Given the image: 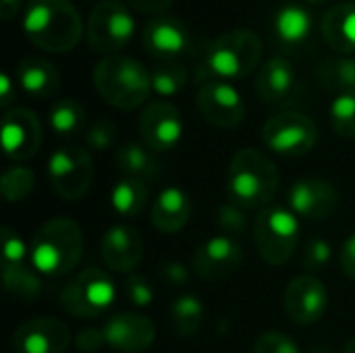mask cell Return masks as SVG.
Here are the masks:
<instances>
[{
    "label": "cell",
    "mask_w": 355,
    "mask_h": 353,
    "mask_svg": "<svg viewBox=\"0 0 355 353\" xmlns=\"http://www.w3.org/2000/svg\"><path fill=\"white\" fill-rule=\"evenodd\" d=\"M23 31L40 50L62 54L79 44L83 23L69 0H29L23 15Z\"/></svg>",
    "instance_id": "obj_1"
},
{
    "label": "cell",
    "mask_w": 355,
    "mask_h": 353,
    "mask_svg": "<svg viewBox=\"0 0 355 353\" xmlns=\"http://www.w3.org/2000/svg\"><path fill=\"white\" fill-rule=\"evenodd\" d=\"M279 169L272 158L256 148L239 150L229 166V200L243 210H264L279 191Z\"/></svg>",
    "instance_id": "obj_2"
},
{
    "label": "cell",
    "mask_w": 355,
    "mask_h": 353,
    "mask_svg": "<svg viewBox=\"0 0 355 353\" xmlns=\"http://www.w3.org/2000/svg\"><path fill=\"white\" fill-rule=\"evenodd\" d=\"M264 46L256 31L250 29H231L216 37L204 56V62L198 67V81H239L245 79L262 58Z\"/></svg>",
    "instance_id": "obj_3"
},
{
    "label": "cell",
    "mask_w": 355,
    "mask_h": 353,
    "mask_svg": "<svg viewBox=\"0 0 355 353\" xmlns=\"http://www.w3.org/2000/svg\"><path fill=\"white\" fill-rule=\"evenodd\" d=\"M83 233L79 225L67 216L44 223L31 239V266L46 277H64L81 260Z\"/></svg>",
    "instance_id": "obj_4"
},
{
    "label": "cell",
    "mask_w": 355,
    "mask_h": 353,
    "mask_svg": "<svg viewBox=\"0 0 355 353\" xmlns=\"http://www.w3.org/2000/svg\"><path fill=\"white\" fill-rule=\"evenodd\" d=\"M96 92L119 110H133L148 102L152 92L150 71L131 56L112 54L94 67Z\"/></svg>",
    "instance_id": "obj_5"
},
{
    "label": "cell",
    "mask_w": 355,
    "mask_h": 353,
    "mask_svg": "<svg viewBox=\"0 0 355 353\" xmlns=\"http://www.w3.org/2000/svg\"><path fill=\"white\" fill-rule=\"evenodd\" d=\"M258 256L270 266L287 264L300 243V221L287 206H268L254 221Z\"/></svg>",
    "instance_id": "obj_6"
},
{
    "label": "cell",
    "mask_w": 355,
    "mask_h": 353,
    "mask_svg": "<svg viewBox=\"0 0 355 353\" xmlns=\"http://www.w3.org/2000/svg\"><path fill=\"white\" fill-rule=\"evenodd\" d=\"M116 300V287L102 268H85L60 291V308L75 318H98Z\"/></svg>",
    "instance_id": "obj_7"
},
{
    "label": "cell",
    "mask_w": 355,
    "mask_h": 353,
    "mask_svg": "<svg viewBox=\"0 0 355 353\" xmlns=\"http://www.w3.org/2000/svg\"><path fill=\"white\" fill-rule=\"evenodd\" d=\"M135 33V19L121 0H100L87 19V44L98 54H116Z\"/></svg>",
    "instance_id": "obj_8"
},
{
    "label": "cell",
    "mask_w": 355,
    "mask_h": 353,
    "mask_svg": "<svg viewBox=\"0 0 355 353\" xmlns=\"http://www.w3.org/2000/svg\"><path fill=\"white\" fill-rule=\"evenodd\" d=\"M262 141L279 156L300 158L312 152V148L318 144V127L304 112H279L264 123Z\"/></svg>",
    "instance_id": "obj_9"
},
{
    "label": "cell",
    "mask_w": 355,
    "mask_h": 353,
    "mask_svg": "<svg viewBox=\"0 0 355 353\" xmlns=\"http://www.w3.org/2000/svg\"><path fill=\"white\" fill-rule=\"evenodd\" d=\"M48 181L58 198L67 202L81 200L94 181L92 156L79 146L58 148L48 158Z\"/></svg>",
    "instance_id": "obj_10"
},
{
    "label": "cell",
    "mask_w": 355,
    "mask_h": 353,
    "mask_svg": "<svg viewBox=\"0 0 355 353\" xmlns=\"http://www.w3.org/2000/svg\"><path fill=\"white\" fill-rule=\"evenodd\" d=\"M200 114L218 129H235L245 119V102L229 81L202 83L196 96Z\"/></svg>",
    "instance_id": "obj_11"
},
{
    "label": "cell",
    "mask_w": 355,
    "mask_h": 353,
    "mask_svg": "<svg viewBox=\"0 0 355 353\" xmlns=\"http://www.w3.org/2000/svg\"><path fill=\"white\" fill-rule=\"evenodd\" d=\"M283 308L293 325L310 327L327 314L329 291L324 283L312 275L295 277L285 289Z\"/></svg>",
    "instance_id": "obj_12"
},
{
    "label": "cell",
    "mask_w": 355,
    "mask_h": 353,
    "mask_svg": "<svg viewBox=\"0 0 355 353\" xmlns=\"http://www.w3.org/2000/svg\"><path fill=\"white\" fill-rule=\"evenodd\" d=\"M339 191L331 181L324 179H300L287 193V208L308 221H324L339 208Z\"/></svg>",
    "instance_id": "obj_13"
},
{
    "label": "cell",
    "mask_w": 355,
    "mask_h": 353,
    "mask_svg": "<svg viewBox=\"0 0 355 353\" xmlns=\"http://www.w3.org/2000/svg\"><path fill=\"white\" fill-rule=\"evenodd\" d=\"M139 133L152 152H168L181 141L183 119L171 102H150L141 110Z\"/></svg>",
    "instance_id": "obj_14"
},
{
    "label": "cell",
    "mask_w": 355,
    "mask_h": 353,
    "mask_svg": "<svg viewBox=\"0 0 355 353\" xmlns=\"http://www.w3.org/2000/svg\"><path fill=\"white\" fill-rule=\"evenodd\" d=\"M243 262L241 246L229 235H214L206 239L193 254V273L204 281H220L239 270Z\"/></svg>",
    "instance_id": "obj_15"
},
{
    "label": "cell",
    "mask_w": 355,
    "mask_h": 353,
    "mask_svg": "<svg viewBox=\"0 0 355 353\" xmlns=\"http://www.w3.org/2000/svg\"><path fill=\"white\" fill-rule=\"evenodd\" d=\"M42 125L29 108H10L2 119V148L10 160H27L42 146Z\"/></svg>",
    "instance_id": "obj_16"
},
{
    "label": "cell",
    "mask_w": 355,
    "mask_h": 353,
    "mask_svg": "<svg viewBox=\"0 0 355 353\" xmlns=\"http://www.w3.org/2000/svg\"><path fill=\"white\" fill-rule=\"evenodd\" d=\"M106 345L121 353H141L156 341L154 322L137 312H121L110 316L104 327Z\"/></svg>",
    "instance_id": "obj_17"
},
{
    "label": "cell",
    "mask_w": 355,
    "mask_h": 353,
    "mask_svg": "<svg viewBox=\"0 0 355 353\" xmlns=\"http://www.w3.org/2000/svg\"><path fill=\"white\" fill-rule=\"evenodd\" d=\"M69 343V327L46 316L23 322L12 335V350L17 353H64Z\"/></svg>",
    "instance_id": "obj_18"
},
{
    "label": "cell",
    "mask_w": 355,
    "mask_h": 353,
    "mask_svg": "<svg viewBox=\"0 0 355 353\" xmlns=\"http://www.w3.org/2000/svg\"><path fill=\"white\" fill-rule=\"evenodd\" d=\"M144 48L156 60H179L189 48V33L185 25L168 15L154 17L144 29Z\"/></svg>",
    "instance_id": "obj_19"
},
{
    "label": "cell",
    "mask_w": 355,
    "mask_h": 353,
    "mask_svg": "<svg viewBox=\"0 0 355 353\" xmlns=\"http://www.w3.org/2000/svg\"><path fill=\"white\" fill-rule=\"evenodd\" d=\"M104 264L114 273H131L144 256V241L137 229L129 225L110 227L100 243Z\"/></svg>",
    "instance_id": "obj_20"
},
{
    "label": "cell",
    "mask_w": 355,
    "mask_h": 353,
    "mask_svg": "<svg viewBox=\"0 0 355 353\" xmlns=\"http://www.w3.org/2000/svg\"><path fill=\"white\" fill-rule=\"evenodd\" d=\"M256 92L266 104H283L297 92V75L287 58L275 56L264 62L256 79Z\"/></svg>",
    "instance_id": "obj_21"
},
{
    "label": "cell",
    "mask_w": 355,
    "mask_h": 353,
    "mask_svg": "<svg viewBox=\"0 0 355 353\" xmlns=\"http://www.w3.org/2000/svg\"><path fill=\"white\" fill-rule=\"evenodd\" d=\"M189 218H191V200L179 187L162 189L152 204V225L164 235H175L181 229H185Z\"/></svg>",
    "instance_id": "obj_22"
},
{
    "label": "cell",
    "mask_w": 355,
    "mask_h": 353,
    "mask_svg": "<svg viewBox=\"0 0 355 353\" xmlns=\"http://www.w3.org/2000/svg\"><path fill=\"white\" fill-rule=\"evenodd\" d=\"M17 83L33 98H48L56 94L60 75L50 60L42 56H27L17 64Z\"/></svg>",
    "instance_id": "obj_23"
},
{
    "label": "cell",
    "mask_w": 355,
    "mask_h": 353,
    "mask_svg": "<svg viewBox=\"0 0 355 353\" xmlns=\"http://www.w3.org/2000/svg\"><path fill=\"white\" fill-rule=\"evenodd\" d=\"M322 37L339 54L355 52V4H335L322 17Z\"/></svg>",
    "instance_id": "obj_24"
},
{
    "label": "cell",
    "mask_w": 355,
    "mask_h": 353,
    "mask_svg": "<svg viewBox=\"0 0 355 353\" xmlns=\"http://www.w3.org/2000/svg\"><path fill=\"white\" fill-rule=\"evenodd\" d=\"M314 19L306 6L300 4H285L275 15V31L281 44L287 48H297L308 42L312 33Z\"/></svg>",
    "instance_id": "obj_25"
},
{
    "label": "cell",
    "mask_w": 355,
    "mask_h": 353,
    "mask_svg": "<svg viewBox=\"0 0 355 353\" xmlns=\"http://www.w3.org/2000/svg\"><path fill=\"white\" fill-rule=\"evenodd\" d=\"M114 162H116V169L125 177H131V179L148 181V179H154L160 173V164L154 158L152 150L148 146H139V144H133V141H129V144H125V146H121L116 150Z\"/></svg>",
    "instance_id": "obj_26"
},
{
    "label": "cell",
    "mask_w": 355,
    "mask_h": 353,
    "mask_svg": "<svg viewBox=\"0 0 355 353\" xmlns=\"http://www.w3.org/2000/svg\"><path fill=\"white\" fill-rule=\"evenodd\" d=\"M148 198H150V189H148L146 181L125 177L119 183H114V187L110 191V206L119 216L135 218L148 206Z\"/></svg>",
    "instance_id": "obj_27"
},
{
    "label": "cell",
    "mask_w": 355,
    "mask_h": 353,
    "mask_svg": "<svg viewBox=\"0 0 355 353\" xmlns=\"http://www.w3.org/2000/svg\"><path fill=\"white\" fill-rule=\"evenodd\" d=\"M204 304L193 293H183L173 300L168 308V316L173 322V329L179 337H193L200 333L204 325Z\"/></svg>",
    "instance_id": "obj_28"
},
{
    "label": "cell",
    "mask_w": 355,
    "mask_h": 353,
    "mask_svg": "<svg viewBox=\"0 0 355 353\" xmlns=\"http://www.w3.org/2000/svg\"><path fill=\"white\" fill-rule=\"evenodd\" d=\"M48 125L58 137H77L85 127V108L73 98L58 100L48 110Z\"/></svg>",
    "instance_id": "obj_29"
},
{
    "label": "cell",
    "mask_w": 355,
    "mask_h": 353,
    "mask_svg": "<svg viewBox=\"0 0 355 353\" xmlns=\"http://www.w3.org/2000/svg\"><path fill=\"white\" fill-rule=\"evenodd\" d=\"M318 79L324 89L343 94L355 89V58L354 56H331L318 67Z\"/></svg>",
    "instance_id": "obj_30"
},
{
    "label": "cell",
    "mask_w": 355,
    "mask_h": 353,
    "mask_svg": "<svg viewBox=\"0 0 355 353\" xmlns=\"http://www.w3.org/2000/svg\"><path fill=\"white\" fill-rule=\"evenodd\" d=\"M152 79V92L162 98H173L181 94L189 81L187 69L179 60H158L154 69L150 71Z\"/></svg>",
    "instance_id": "obj_31"
},
{
    "label": "cell",
    "mask_w": 355,
    "mask_h": 353,
    "mask_svg": "<svg viewBox=\"0 0 355 353\" xmlns=\"http://www.w3.org/2000/svg\"><path fill=\"white\" fill-rule=\"evenodd\" d=\"M2 283L4 289L21 302H33L42 293V281L25 264H2Z\"/></svg>",
    "instance_id": "obj_32"
},
{
    "label": "cell",
    "mask_w": 355,
    "mask_h": 353,
    "mask_svg": "<svg viewBox=\"0 0 355 353\" xmlns=\"http://www.w3.org/2000/svg\"><path fill=\"white\" fill-rule=\"evenodd\" d=\"M331 127L343 139H355V89L337 94L331 102Z\"/></svg>",
    "instance_id": "obj_33"
},
{
    "label": "cell",
    "mask_w": 355,
    "mask_h": 353,
    "mask_svg": "<svg viewBox=\"0 0 355 353\" xmlns=\"http://www.w3.org/2000/svg\"><path fill=\"white\" fill-rule=\"evenodd\" d=\"M35 187V175L29 166H10L4 171L0 189L6 202H21L29 198Z\"/></svg>",
    "instance_id": "obj_34"
},
{
    "label": "cell",
    "mask_w": 355,
    "mask_h": 353,
    "mask_svg": "<svg viewBox=\"0 0 355 353\" xmlns=\"http://www.w3.org/2000/svg\"><path fill=\"white\" fill-rule=\"evenodd\" d=\"M331 258H333L331 243L322 237H314L306 243V248L302 252V266L308 273H320L329 266Z\"/></svg>",
    "instance_id": "obj_35"
},
{
    "label": "cell",
    "mask_w": 355,
    "mask_h": 353,
    "mask_svg": "<svg viewBox=\"0 0 355 353\" xmlns=\"http://www.w3.org/2000/svg\"><path fill=\"white\" fill-rule=\"evenodd\" d=\"M116 135H119L116 125H114L110 119H100V121H96V123L85 131V144H87V148H92V150L102 152V150H108V148L114 146Z\"/></svg>",
    "instance_id": "obj_36"
},
{
    "label": "cell",
    "mask_w": 355,
    "mask_h": 353,
    "mask_svg": "<svg viewBox=\"0 0 355 353\" xmlns=\"http://www.w3.org/2000/svg\"><path fill=\"white\" fill-rule=\"evenodd\" d=\"M254 353H302L297 343L279 331H266L254 341Z\"/></svg>",
    "instance_id": "obj_37"
},
{
    "label": "cell",
    "mask_w": 355,
    "mask_h": 353,
    "mask_svg": "<svg viewBox=\"0 0 355 353\" xmlns=\"http://www.w3.org/2000/svg\"><path fill=\"white\" fill-rule=\"evenodd\" d=\"M218 225L220 229L231 237V235H241L248 229V218L243 208H239L233 202H227L218 208Z\"/></svg>",
    "instance_id": "obj_38"
},
{
    "label": "cell",
    "mask_w": 355,
    "mask_h": 353,
    "mask_svg": "<svg viewBox=\"0 0 355 353\" xmlns=\"http://www.w3.org/2000/svg\"><path fill=\"white\" fill-rule=\"evenodd\" d=\"M125 293L127 300L135 306V308H148L154 300V289L152 285L141 277V275H129L125 281Z\"/></svg>",
    "instance_id": "obj_39"
},
{
    "label": "cell",
    "mask_w": 355,
    "mask_h": 353,
    "mask_svg": "<svg viewBox=\"0 0 355 353\" xmlns=\"http://www.w3.org/2000/svg\"><path fill=\"white\" fill-rule=\"evenodd\" d=\"M27 256V248L19 233L4 227L2 229V264H23Z\"/></svg>",
    "instance_id": "obj_40"
},
{
    "label": "cell",
    "mask_w": 355,
    "mask_h": 353,
    "mask_svg": "<svg viewBox=\"0 0 355 353\" xmlns=\"http://www.w3.org/2000/svg\"><path fill=\"white\" fill-rule=\"evenodd\" d=\"M75 345L77 350L83 353H96L100 352L104 345H106V337H104V331L102 329H94V327H87V329H81L75 337Z\"/></svg>",
    "instance_id": "obj_41"
},
{
    "label": "cell",
    "mask_w": 355,
    "mask_h": 353,
    "mask_svg": "<svg viewBox=\"0 0 355 353\" xmlns=\"http://www.w3.org/2000/svg\"><path fill=\"white\" fill-rule=\"evenodd\" d=\"M160 277L173 285V287H183L189 283L191 275H189V268L183 264V262H177V260H168L160 266Z\"/></svg>",
    "instance_id": "obj_42"
},
{
    "label": "cell",
    "mask_w": 355,
    "mask_h": 353,
    "mask_svg": "<svg viewBox=\"0 0 355 353\" xmlns=\"http://www.w3.org/2000/svg\"><path fill=\"white\" fill-rule=\"evenodd\" d=\"M127 4L144 15H154V17H162L166 10H171L173 0H127Z\"/></svg>",
    "instance_id": "obj_43"
},
{
    "label": "cell",
    "mask_w": 355,
    "mask_h": 353,
    "mask_svg": "<svg viewBox=\"0 0 355 353\" xmlns=\"http://www.w3.org/2000/svg\"><path fill=\"white\" fill-rule=\"evenodd\" d=\"M339 262H341V270H343V275L355 281V233H352V235L343 241Z\"/></svg>",
    "instance_id": "obj_44"
},
{
    "label": "cell",
    "mask_w": 355,
    "mask_h": 353,
    "mask_svg": "<svg viewBox=\"0 0 355 353\" xmlns=\"http://www.w3.org/2000/svg\"><path fill=\"white\" fill-rule=\"evenodd\" d=\"M15 94H17V85L12 83L10 75L2 73L0 75V106L8 108L15 100Z\"/></svg>",
    "instance_id": "obj_45"
},
{
    "label": "cell",
    "mask_w": 355,
    "mask_h": 353,
    "mask_svg": "<svg viewBox=\"0 0 355 353\" xmlns=\"http://www.w3.org/2000/svg\"><path fill=\"white\" fill-rule=\"evenodd\" d=\"M21 2L23 0H0V19L10 21L21 12Z\"/></svg>",
    "instance_id": "obj_46"
},
{
    "label": "cell",
    "mask_w": 355,
    "mask_h": 353,
    "mask_svg": "<svg viewBox=\"0 0 355 353\" xmlns=\"http://www.w3.org/2000/svg\"><path fill=\"white\" fill-rule=\"evenodd\" d=\"M306 353H335V350H333V347H329V345L318 343V345H312V347H310Z\"/></svg>",
    "instance_id": "obj_47"
},
{
    "label": "cell",
    "mask_w": 355,
    "mask_h": 353,
    "mask_svg": "<svg viewBox=\"0 0 355 353\" xmlns=\"http://www.w3.org/2000/svg\"><path fill=\"white\" fill-rule=\"evenodd\" d=\"M343 353H355V337L345 343V350H343Z\"/></svg>",
    "instance_id": "obj_48"
},
{
    "label": "cell",
    "mask_w": 355,
    "mask_h": 353,
    "mask_svg": "<svg viewBox=\"0 0 355 353\" xmlns=\"http://www.w3.org/2000/svg\"><path fill=\"white\" fill-rule=\"evenodd\" d=\"M310 4H322V2H327V0H308Z\"/></svg>",
    "instance_id": "obj_49"
}]
</instances>
